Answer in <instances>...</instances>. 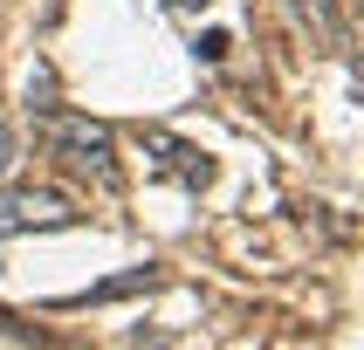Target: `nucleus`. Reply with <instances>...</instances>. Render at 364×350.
Returning a JSON list of instances; mask_svg holds the SVG:
<instances>
[{"label":"nucleus","mask_w":364,"mask_h":350,"mask_svg":"<svg viewBox=\"0 0 364 350\" xmlns=\"http://www.w3.org/2000/svg\"><path fill=\"white\" fill-rule=\"evenodd\" d=\"M48 158L69 165V172H90L97 185H117V144H110V124L82 117V110H48Z\"/></svg>","instance_id":"nucleus-1"},{"label":"nucleus","mask_w":364,"mask_h":350,"mask_svg":"<svg viewBox=\"0 0 364 350\" xmlns=\"http://www.w3.org/2000/svg\"><path fill=\"white\" fill-rule=\"evenodd\" d=\"M48 226H76V206L62 199V192L0 185V234H48Z\"/></svg>","instance_id":"nucleus-2"},{"label":"nucleus","mask_w":364,"mask_h":350,"mask_svg":"<svg viewBox=\"0 0 364 350\" xmlns=\"http://www.w3.org/2000/svg\"><path fill=\"white\" fill-rule=\"evenodd\" d=\"M144 151H159V165L172 172V179H186V185H206V172L213 165L193 151V144H179V138H165V131H144Z\"/></svg>","instance_id":"nucleus-3"},{"label":"nucleus","mask_w":364,"mask_h":350,"mask_svg":"<svg viewBox=\"0 0 364 350\" xmlns=\"http://www.w3.org/2000/svg\"><path fill=\"white\" fill-rule=\"evenodd\" d=\"M172 7H206V0H172Z\"/></svg>","instance_id":"nucleus-5"},{"label":"nucleus","mask_w":364,"mask_h":350,"mask_svg":"<svg viewBox=\"0 0 364 350\" xmlns=\"http://www.w3.org/2000/svg\"><path fill=\"white\" fill-rule=\"evenodd\" d=\"M14 165H21V138L7 131V124H0V185L14 179Z\"/></svg>","instance_id":"nucleus-4"}]
</instances>
